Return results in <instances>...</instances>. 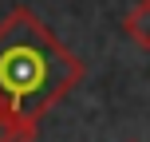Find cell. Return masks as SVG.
Returning a JSON list of instances; mask_svg holds the SVG:
<instances>
[{
  "label": "cell",
  "mask_w": 150,
  "mask_h": 142,
  "mask_svg": "<svg viewBox=\"0 0 150 142\" xmlns=\"http://www.w3.org/2000/svg\"><path fill=\"white\" fill-rule=\"evenodd\" d=\"M36 138V126L24 119H16L4 103H0V142H32Z\"/></svg>",
  "instance_id": "obj_3"
},
{
  "label": "cell",
  "mask_w": 150,
  "mask_h": 142,
  "mask_svg": "<svg viewBox=\"0 0 150 142\" xmlns=\"http://www.w3.org/2000/svg\"><path fill=\"white\" fill-rule=\"evenodd\" d=\"M83 59L52 36L28 8H12L0 20V103L16 119L36 126L83 79Z\"/></svg>",
  "instance_id": "obj_1"
},
{
  "label": "cell",
  "mask_w": 150,
  "mask_h": 142,
  "mask_svg": "<svg viewBox=\"0 0 150 142\" xmlns=\"http://www.w3.org/2000/svg\"><path fill=\"white\" fill-rule=\"evenodd\" d=\"M130 142H138V138H130Z\"/></svg>",
  "instance_id": "obj_4"
},
{
  "label": "cell",
  "mask_w": 150,
  "mask_h": 142,
  "mask_svg": "<svg viewBox=\"0 0 150 142\" xmlns=\"http://www.w3.org/2000/svg\"><path fill=\"white\" fill-rule=\"evenodd\" d=\"M122 32H127L142 52H150V0H134V4H130V12L122 16Z\"/></svg>",
  "instance_id": "obj_2"
}]
</instances>
